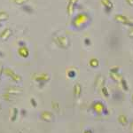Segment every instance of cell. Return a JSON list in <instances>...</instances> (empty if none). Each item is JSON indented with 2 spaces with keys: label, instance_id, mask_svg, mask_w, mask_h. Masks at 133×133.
Returning a JSON list of instances; mask_svg holds the SVG:
<instances>
[{
  "label": "cell",
  "instance_id": "obj_1",
  "mask_svg": "<svg viewBox=\"0 0 133 133\" xmlns=\"http://www.w3.org/2000/svg\"><path fill=\"white\" fill-rule=\"evenodd\" d=\"M88 19H89V16H88L87 14H80L75 18L74 21H73V25L76 28H80L81 25L86 24L87 21H88Z\"/></svg>",
  "mask_w": 133,
  "mask_h": 133
},
{
  "label": "cell",
  "instance_id": "obj_2",
  "mask_svg": "<svg viewBox=\"0 0 133 133\" xmlns=\"http://www.w3.org/2000/svg\"><path fill=\"white\" fill-rule=\"evenodd\" d=\"M54 40L58 45L59 47H61V48H64V49L68 48L70 44V41H69V39H68V37L64 36H58V37L55 38Z\"/></svg>",
  "mask_w": 133,
  "mask_h": 133
},
{
  "label": "cell",
  "instance_id": "obj_3",
  "mask_svg": "<svg viewBox=\"0 0 133 133\" xmlns=\"http://www.w3.org/2000/svg\"><path fill=\"white\" fill-rule=\"evenodd\" d=\"M4 73H5L7 76H9L12 80H14V82L19 83L21 81V76H19L18 74H16V73L14 72V70L11 69V68H5V69H4Z\"/></svg>",
  "mask_w": 133,
  "mask_h": 133
},
{
  "label": "cell",
  "instance_id": "obj_4",
  "mask_svg": "<svg viewBox=\"0 0 133 133\" xmlns=\"http://www.w3.org/2000/svg\"><path fill=\"white\" fill-rule=\"evenodd\" d=\"M115 19L117 21L123 23V24H124V25H128V26H130V27H133V21H131V20L129 19L128 17L122 15V14H118V15L115 16Z\"/></svg>",
  "mask_w": 133,
  "mask_h": 133
},
{
  "label": "cell",
  "instance_id": "obj_5",
  "mask_svg": "<svg viewBox=\"0 0 133 133\" xmlns=\"http://www.w3.org/2000/svg\"><path fill=\"white\" fill-rule=\"evenodd\" d=\"M41 119L43 121L46 122V123H51L54 120V117H53V115L49 111H44V112L41 113Z\"/></svg>",
  "mask_w": 133,
  "mask_h": 133
},
{
  "label": "cell",
  "instance_id": "obj_6",
  "mask_svg": "<svg viewBox=\"0 0 133 133\" xmlns=\"http://www.w3.org/2000/svg\"><path fill=\"white\" fill-rule=\"evenodd\" d=\"M49 79H50V76H49L47 74H41L36 77V81L39 83L40 87H43V85H44V83H45L46 82H48Z\"/></svg>",
  "mask_w": 133,
  "mask_h": 133
},
{
  "label": "cell",
  "instance_id": "obj_7",
  "mask_svg": "<svg viewBox=\"0 0 133 133\" xmlns=\"http://www.w3.org/2000/svg\"><path fill=\"white\" fill-rule=\"evenodd\" d=\"M106 108L105 105L103 103L99 102V101H97L96 103H94L92 105V109L94 110V112L96 114H102L103 113V110Z\"/></svg>",
  "mask_w": 133,
  "mask_h": 133
},
{
  "label": "cell",
  "instance_id": "obj_8",
  "mask_svg": "<svg viewBox=\"0 0 133 133\" xmlns=\"http://www.w3.org/2000/svg\"><path fill=\"white\" fill-rule=\"evenodd\" d=\"M12 30L11 29H9V28H7V29H5L1 32V34H0V38H1L2 40H4V41H5V40H7L8 38L12 36Z\"/></svg>",
  "mask_w": 133,
  "mask_h": 133
},
{
  "label": "cell",
  "instance_id": "obj_9",
  "mask_svg": "<svg viewBox=\"0 0 133 133\" xmlns=\"http://www.w3.org/2000/svg\"><path fill=\"white\" fill-rule=\"evenodd\" d=\"M22 90L20 87H9L6 89V92L10 95H19V94L22 93Z\"/></svg>",
  "mask_w": 133,
  "mask_h": 133
},
{
  "label": "cell",
  "instance_id": "obj_10",
  "mask_svg": "<svg viewBox=\"0 0 133 133\" xmlns=\"http://www.w3.org/2000/svg\"><path fill=\"white\" fill-rule=\"evenodd\" d=\"M77 1H78V0H69V1H68V5L66 10H68V14H69V15H72V14L74 12L75 6H76Z\"/></svg>",
  "mask_w": 133,
  "mask_h": 133
},
{
  "label": "cell",
  "instance_id": "obj_11",
  "mask_svg": "<svg viewBox=\"0 0 133 133\" xmlns=\"http://www.w3.org/2000/svg\"><path fill=\"white\" fill-rule=\"evenodd\" d=\"M18 52H19V55L21 56L22 58H27L29 55V51L26 46L20 47V48H19V50H18Z\"/></svg>",
  "mask_w": 133,
  "mask_h": 133
},
{
  "label": "cell",
  "instance_id": "obj_12",
  "mask_svg": "<svg viewBox=\"0 0 133 133\" xmlns=\"http://www.w3.org/2000/svg\"><path fill=\"white\" fill-rule=\"evenodd\" d=\"M74 94L76 98H79L82 94V86L80 83H76L74 86Z\"/></svg>",
  "mask_w": 133,
  "mask_h": 133
},
{
  "label": "cell",
  "instance_id": "obj_13",
  "mask_svg": "<svg viewBox=\"0 0 133 133\" xmlns=\"http://www.w3.org/2000/svg\"><path fill=\"white\" fill-rule=\"evenodd\" d=\"M101 3L103 4V5L105 6V9H106V12H108L112 10L113 8V4L111 2V0H101Z\"/></svg>",
  "mask_w": 133,
  "mask_h": 133
},
{
  "label": "cell",
  "instance_id": "obj_14",
  "mask_svg": "<svg viewBox=\"0 0 133 133\" xmlns=\"http://www.w3.org/2000/svg\"><path fill=\"white\" fill-rule=\"evenodd\" d=\"M111 78H112L114 81H115V82H121L123 79V77L121 74H119V73H111Z\"/></svg>",
  "mask_w": 133,
  "mask_h": 133
},
{
  "label": "cell",
  "instance_id": "obj_15",
  "mask_svg": "<svg viewBox=\"0 0 133 133\" xmlns=\"http://www.w3.org/2000/svg\"><path fill=\"white\" fill-rule=\"evenodd\" d=\"M113 98H114V100H115V101H122L123 98V96L120 91H116V92L115 91L113 94Z\"/></svg>",
  "mask_w": 133,
  "mask_h": 133
},
{
  "label": "cell",
  "instance_id": "obj_16",
  "mask_svg": "<svg viewBox=\"0 0 133 133\" xmlns=\"http://www.w3.org/2000/svg\"><path fill=\"white\" fill-rule=\"evenodd\" d=\"M118 121L119 123L122 124L123 126H126L128 124V118L125 116V115H120L119 118H118Z\"/></svg>",
  "mask_w": 133,
  "mask_h": 133
},
{
  "label": "cell",
  "instance_id": "obj_17",
  "mask_svg": "<svg viewBox=\"0 0 133 133\" xmlns=\"http://www.w3.org/2000/svg\"><path fill=\"white\" fill-rule=\"evenodd\" d=\"M8 18H9V15H8L7 12H5V11H1L0 12V23H1V21L7 20Z\"/></svg>",
  "mask_w": 133,
  "mask_h": 133
},
{
  "label": "cell",
  "instance_id": "obj_18",
  "mask_svg": "<svg viewBox=\"0 0 133 133\" xmlns=\"http://www.w3.org/2000/svg\"><path fill=\"white\" fill-rule=\"evenodd\" d=\"M90 66H91V68H98V66H99V61H98V59H91V61H90Z\"/></svg>",
  "mask_w": 133,
  "mask_h": 133
},
{
  "label": "cell",
  "instance_id": "obj_19",
  "mask_svg": "<svg viewBox=\"0 0 133 133\" xmlns=\"http://www.w3.org/2000/svg\"><path fill=\"white\" fill-rule=\"evenodd\" d=\"M17 115H18V109L17 108H14L12 109V114L11 115V121L14 122L17 119Z\"/></svg>",
  "mask_w": 133,
  "mask_h": 133
},
{
  "label": "cell",
  "instance_id": "obj_20",
  "mask_svg": "<svg viewBox=\"0 0 133 133\" xmlns=\"http://www.w3.org/2000/svg\"><path fill=\"white\" fill-rule=\"evenodd\" d=\"M22 10L26 12L27 14H32L33 12V8L31 6H29V5H22Z\"/></svg>",
  "mask_w": 133,
  "mask_h": 133
},
{
  "label": "cell",
  "instance_id": "obj_21",
  "mask_svg": "<svg viewBox=\"0 0 133 133\" xmlns=\"http://www.w3.org/2000/svg\"><path fill=\"white\" fill-rule=\"evenodd\" d=\"M121 83H122V86H123V90L125 91H129V86H128V83H127V81L125 80V79H123V80L121 81Z\"/></svg>",
  "mask_w": 133,
  "mask_h": 133
},
{
  "label": "cell",
  "instance_id": "obj_22",
  "mask_svg": "<svg viewBox=\"0 0 133 133\" xmlns=\"http://www.w3.org/2000/svg\"><path fill=\"white\" fill-rule=\"evenodd\" d=\"M102 93L104 94V96L106 98H108L109 97V92L108 91V89H107V87H105V86L102 87Z\"/></svg>",
  "mask_w": 133,
  "mask_h": 133
},
{
  "label": "cell",
  "instance_id": "obj_23",
  "mask_svg": "<svg viewBox=\"0 0 133 133\" xmlns=\"http://www.w3.org/2000/svg\"><path fill=\"white\" fill-rule=\"evenodd\" d=\"M68 76L69 77V78H74V77L76 76V71H74V70H69V71L68 72Z\"/></svg>",
  "mask_w": 133,
  "mask_h": 133
},
{
  "label": "cell",
  "instance_id": "obj_24",
  "mask_svg": "<svg viewBox=\"0 0 133 133\" xmlns=\"http://www.w3.org/2000/svg\"><path fill=\"white\" fill-rule=\"evenodd\" d=\"M29 0H14V2L17 5H23L26 2H28Z\"/></svg>",
  "mask_w": 133,
  "mask_h": 133
},
{
  "label": "cell",
  "instance_id": "obj_25",
  "mask_svg": "<svg viewBox=\"0 0 133 133\" xmlns=\"http://www.w3.org/2000/svg\"><path fill=\"white\" fill-rule=\"evenodd\" d=\"M30 102H31V105L33 106V108H36V107H37V103H36V99L34 98H30Z\"/></svg>",
  "mask_w": 133,
  "mask_h": 133
},
{
  "label": "cell",
  "instance_id": "obj_26",
  "mask_svg": "<svg viewBox=\"0 0 133 133\" xmlns=\"http://www.w3.org/2000/svg\"><path fill=\"white\" fill-rule=\"evenodd\" d=\"M110 73H119V68H117V66H115V68H111Z\"/></svg>",
  "mask_w": 133,
  "mask_h": 133
},
{
  "label": "cell",
  "instance_id": "obj_27",
  "mask_svg": "<svg viewBox=\"0 0 133 133\" xmlns=\"http://www.w3.org/2000/svg\"><path fill=\"white\" fill-rule=\"evenodd\" d=\"M84 44H86V45H91V40H90V38H85Z\"/></svg>",
  "mask_w": 133,
  "mask_h": 133
},
{
  "label": "cell",
  "instance_id": "obj_28",
  "mask_svg": "<svg viewBox=\"0 0 133 133\" xmlns=\"http://www.w3.org/2000/svg\"><path fill=\"white\" fill-rule=\"evenodd\" d=\"M19 45H20V47H24V46H26V44H25V42L20 41L19 42Z\"/></svg>",
  "mask_w": 133,
  "mask_h": 133
},
{
  "label": "cell",
  "instance_id": "obj_29",
  "mask_svg": "<svg viewBox=\"0 0 133 133\" xmlns=\"http://www.w3.org/2000/svg\"><path fill=\"white\" fill-rule=\"evenodd\" d=\"M21 115H22V116H26V115H27V111H26L25 109H22V110H21Z\"/></svg>",
  "mask_w": 133,
  "mask_h": 133
},
{
  "label": "cell",
  "instance_id": "obj_30",
  "mask_svg": "<svg viewBox=\"0 0 133 133\" xmlns=\"http://www.w3.org/2000/svg\"><path fill=\"white\" fill-rule=\"evenodd\" d=\"M102 114H103V115H108V108H105L104 110H103V113H102Z\"/></svg>",
  "mask_w": 133,
  "mask_h": 133
},
{
  "label": "cell",
  "instance_id": "obj_31",
  "mask_svg": "<svg viewBox=\"0 0 133 133\" xmlns=\"http://www.w3.org/2000/svg\"><path fill=\"white\" fill-rule=\"evenodd\" d=\"M126 2L128 3V5H133V0H126Z\"/></svg>",
  "mask_w": 133,
  "mask_h": 133
},
{
  "label": "cell",
  "instance_id": "obj_32",
  "mask_svg": "<svg viewBox=\"0 0 133 133\" xmlns=\"http://www.w3.org/2000/svg\"><path fill=\"white\" fill-rule=\"evenodd\" d=\"M83 133H93V131L91 130H90V129H88V130H85Z\"/></svg>",
  "mask_w": 133,
  "mask_h": 133
},
{
  "label": "cell",
  "instance_id": "obj_33",
  "mask_svg": "<svg viewBox=\"0 0 133 133\" xmlns=\"http://www.w3.org/2000/svg\"><path fill=\"white\" fill-rule=\"evenodd\" d=\"M129 36H130V37H133V29H131V30L129 32Z\"/></svg>",
  "mask_w": 133,
  "mask_h": 133
},
{
  "label": "cell",
  "instance_id": "obj_34",
  "mask_svg": "<svg viewBox=\"0 0 133 133\" xmlns=\"http://www.w3.org/2000/svg\"><path fill=\"white\" fill-rule=\"evenodd\" d=\"M2 70H3V68H2V66L0 65V79H1V74H2Z\"/></svg>",
  "mask_w": 133,
  "mask_h": 133
},
{
  "label": "cell",
  "instance_id": "obj_35",
  "mask_svg": "<svg viewBox=\"0 0 133 133\" xmlns=\"http://www.w3.org/2000/svg\"><path fill=\"white\" fill-rule=\"evenodd\" d=\"M0 57H4V53L1 51H0Z\"/></svg>",
  "mask_w": 133,
  "mask_h": 133
},
{
  "label": "cell",
  "instance_id": "obj_36",
  "mask_svg": "<svg viewBox=\"0 0 133 133\" xmlns=\"http://www.w3.org/2000/svg\"><path fill=\"white\" fill-rule=\"evenodd\" d=\"M131 129H132V130H133V122L131 123Z\"/></svg>",
  "mask_w": 133,
  "mask_h": 133
},
{
  "label": "cell",
  "instance_id": "obj_37",
  "mask_svg": "<svg viewBox=\"0 0 133 133\" xmlns=\"http://www.w3.org/2000/svg\"><path fill=\"white\" fill-rule=\"evenodd\" d=\"M1 26H2V23H0V27H1Z\"/></svg>",
  "mask_w": 133,
  "mask_h": 133
},
{
  "label": "cell",
  "instance_id": "obj_38",
  "mask_svg": "<svg viewBox=\"0 0 133 133\" xmlns=\"http://www.w3.org/2000/svg\"><path fill=\"white\" fill-rule=\"evenodd\" d=\"M132 100H133V95H132Z\"/></svg>",
  "mask_w": 133,
  "mask_h": 133
},
{
  "label": "cell",
  "instance_id": "obj_39",
  "mask_svg": "<svg viewBox=\"0 0 133 133\" xmlns=\"http://www.w3.org/2000/svg\"><path fill=\"white\" fill-rule=\"evenodd\" d=\"M0 109H1V106H0Z\"/></svg>",
  "mask_w": 133,
  "mask_h": 133
},
{
  "label": "cell",
  "instance_id": "obj_40",
  "mask_svg": "<svg viewBox=\"0 0 133 133\" xmlns=\"http://www.w3.org/2000/svg\"><path fill=\"white\" fill-rule=\"evenodd\" d=\"M18 133H21V132H18Z\"/></svg>",
  "mask_w": 133,
  "mask_h": 133
}]
</instances>
